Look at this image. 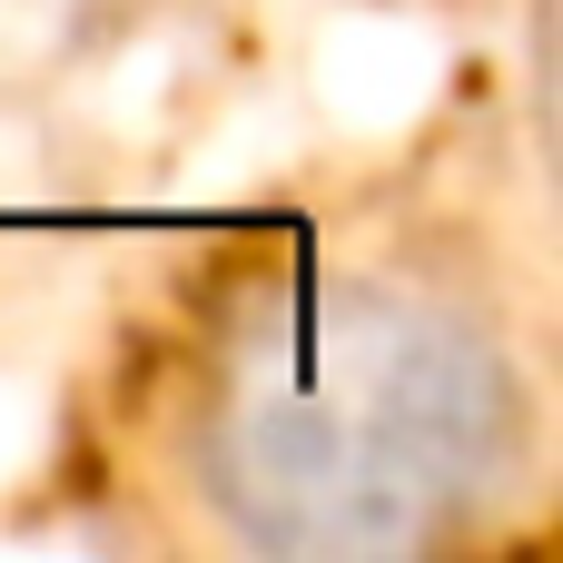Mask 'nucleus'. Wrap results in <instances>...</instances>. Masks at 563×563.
Segmentation results:
<instances>
[{
	"label": "nucleus",
	"instance_id": "1",
	"mask_svg": "<svg viewBox=\"0 0 563 563\" xmlns=\"http://www.w3.org/2000/svg\"><path fill=\"white\" fill-rule=\"evenodd\" d=\"M544 475V386L505 307L416 247L238 277L168 386L178 505L257 563H426Z\"/></svg>",
	"mask_w": 563,
	"mask_h": 563
},
{
	"label": "nucleus",
	"instance_id": "2",
	"mask_svg": "<svg viewBox=\"0 0 563 563\" xmlns=\"http://www.w3.org/2000/svg\"><path fill=\"white\" fill-rule=\"evenodd\" d=\"M139 0H0V69H69Z\"/></svg>",
	"mask_w": 563,
	"mask_h": 563
}]
</instances>
